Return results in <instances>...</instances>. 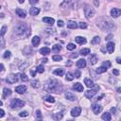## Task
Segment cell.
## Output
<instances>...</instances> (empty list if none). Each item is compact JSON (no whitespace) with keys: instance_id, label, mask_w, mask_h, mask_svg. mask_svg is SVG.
I'll return each instance as SVG.
<instances>
[{"instance_id":"cell-16","label":"cell","mask_w":121,"mask_h":121,"mask_svg":"<svg viewBox=\"0 0 121 121\" xmlns=\"http://www.w3.org/2000/svg\"><path fill=\"white\" fill-rule=\"evenodd\" d=\"M29 13H30V15H32V16L38 15V14L40 13V9H39V8H36V7H32V8H30V10H29Z\"/></svg>"},{"instance_id":"cell-54","label":"cell","mask_w":121,"mask_h":121,"mask_svg":"<svg viewBox=\"0 0 121 121\" xmlns=\"http://www.w3.org/2000/svg\"><path fill=\"white\" fill-rule=\"evenodd\" d=\"M116 62L119 63V64H121V58L120 57H117L116 58Z\"/></svg>"},{"instance_id":"cell-31","label":"cell","mask_w":121,"mask_h":121,"mask_svg":"<svg viewBox=\"0 0 121 121\" xmlns=\"http://www.w3.org/2000/svg\"><path fill=\"white\" fill-rule=\"evenodd\" d=\"M89 53H90V49H89V48H83V49H81V50L80 51V54L82 55V56H86V55H88Z\"/></svg>"},{"instance_id":"cell-5","label":"cell","mask_w":121,"mask_h":121,"mask_svg":"<svg viewBox=\"0 0 121 121\" xmlns=\"http://www.w3.org/2000/svg\"><path fill=\"white\" fill-rule=\"evenodd\" d=\"M99 86H95V88H93V89H89V90H87V91H85V96L87 99H91L93 96L98 93V91H99Z\"/></svg>"},{"instance_id":"cell-55","label":"cell","mask_w":121,"mask_h":121,"mask_svg":"<svg viewBox=\"0 0 121 121\" xmlns=\"http://www.w3.org/2000/svg\"><path fill=\"white\" fill-rule=\"evenodd\" d=\"M47 61H48V60H47L46 58H43V59L41 60V62H44H44L46 63V62H47Z\"/></svg>"},{"instance_id":"cell-32","label":"cell","mask_w":121,"mask_h":121,"mask_svg":"<svg viewBox=\"0 0 121 121\" xmlns=\"http://www.w3.org/2000/svg\"><path fill=\"white\" fill-rule=\"evenodd\" d=\"M61 49H62V45H60V44H55L52 47V50L54 52H59V51H61Z\"/></svg>"},{"instance_id":"cell-27","label":"cell","mask_w":121,"mask_h":121,"mask_svg":"<svg viewBox=\"0 0 121 121\" xmlns=\"http://www.w3.org/2000/svg\"><path fill=\"white\" fill-rule=\"evenodd\" d=\"M40 38L38 37V36H34L33 38H32V41H31V43H32V44L34 45V46H37L39 44H40Z\"/></svg>"},{"instance_id":"cell-48","label":"cell","mask_w":121,"mask_h":121,"mask_svg":"<svg viewBox=\"0 0 121 121\" xmlns=\"http://www.w3.org/2000/svg\"><path fill=\"white\" fill-rule=\"evenodd\" d=\"M36 115H37V117H38L39 119H42V115H41V111H40V110H37Z\"/></svg>"},{"instance_id":"cell-26","label":"cell","mask_w":121,"mask_h":121,"mask_svg":"<svg viewBox=\"0 0 121 121\" xmlns=\"http://www.w3.org/2000/svg\"><path fill=\"white\" fill-rule=\"evenodd\" d=\"M11 95V89H8V88H4L2 98L5 99V98H7V96H9V95Z\"/></svg>"},{"instance_id":"cell-42","label":"cell","mask_w":121,"mask_h":121,"mask_svg":"<svg viewBox=\"0 0 121 121\" xmlns=\"http://www.w3.org/2000/svg\"><path fill=\"white\" fill-rule=\"evenodd\" d=\"M80 28L82 29H86V28H87V24L84 23V22H81V23H80Z\"/></svg>"},{"instance_id":"cell-6","label":"cell","mask_w":121,"mask_h":121,"mask_svg":"<svg viewBox=\"0 0 121 121\" xmlns=\"http://www.w3.org/2000/svg\"><path fill=\"white\" fill-rule=\"evenodd\" d=\"M67 4V8H71V9H77L78 8V0H64V2L62 5H65Z\"/></svg>"},{"instance_id":"cell-15","label":"cell","mask_w":121,"mask_h":121,"mask_svg":"<svg viewBox=\"0 0 121 121\" xmlns=\"http://www.w3.org/2000/svg\"><path fill=\"white\" fill-rule=\"evenodd\" d=\"M107 51H108L110 54H112V53L114 51V43L109 42V43L107 44Z\"/></svg>"},{"instance_id":"cell-18","label":"cell","mask_w":121,"mask_h":121,"mask_svg":"<svg viewBox=\"0 0 121 121\" xmlns=\"http://www.w3.org/2000/svg\"><path fill=\"white\" fill-rule=\"evenodd\" d=\"M73 89L76 90V91H78V92H82V91H83V86H82L81 83L77 82V83H75V84L73 85Z\"/></svg>"},{"instance_id":"cell-51","label":"cell","mask_w":121,"mask_h":121,"mask_svg":"<svg viewBox=\"0 0 121 121\" xmlns=\"http://www.w3.org/2000/svg\"><path fill=\"white\" fill-rule=\"evenodd\" d=\"M75 77L76 78H80L81 77V72L80 71H76L75 72Z\"/></svg>"},{"instance_id":"cell-52","label":"cell","mask_w":121,"mask_h":121,"mask_svg":"<svg viewBox=\"0 0 121 121\" xmlns=\"http://www.w3.org/2000/svg\"><path fill=\"white\" fill-rule=\"evenodd\" d=\"M94 4H95V7H99V0H94Z\"/></svg>"},{"instance_id":"cell-28","label":"cell","mask_w":121,"mask_h":121,"mask_svg":"<svg viewBox=\"0 0 121 121\" xmlns=\"http://www.w3.org/2000/svg\"><path fill=\"white\" fill-rule=\"evenodd\" d=\"M101 118H102L103 120H106V121H110V120L112 119V117H111V114H109V113H105V114H102Z\"/></svg>"},{"instance_id":"cell-29","label":"cell","mask_w":121,"mask_h":121,"mask_svg":"<svg viewBox=\"0 0 121 121\" xmlns=\"http://www.w3.org/2000/svg\"><path fill=\"white\" fill-rule=\"evenodd\" d=\"M44 99L45 101H48V102H51V103L55 102V99L53 98V96H51V95H46V96H44Z\"/></svg>"},{"instance_id":"cell-4","label":"cell","mask_w":121,"mask_h":121,"mask_svg":"<svg viewBox=\"0 0 121 121\" xmlns=\"http://www.w3.org/2000/svg\"><path fill=\"white\" fill-rule=\"evenodd\" d=\"M23 106H25V101L18 99H14L11 102V107L12 109H19V108H22Z\"/></svg>"},{"instance_id":"cell-23","label":"cell","mask_w":121,"mask_h":121,"mask_svg":"<svg viewBox=\"0 0 121 121\" xmlns=\"http://www.w3.org/2000/svg\"><path fill=\"white\" fill-rule=\"evenodd\" d=\"M42 55H44V56H45V55H48L50 53V49L48 47H42L41 49H40V51H39Z\"/></svg>"},{"instance_id":"cell-2","label":"cell","mask_w":121,"mask_h":121,"mask_svg":"<svg viewBox=\"0 0 121 121\" xmlns=\"http://www.w3.org/2000/svg\"><path fill=\"white\" fill-rule=\"evenodd\" d=\"M62 88L61 83L57 81V80H49L47 81L46 83L44 84V90L47 92H56V93H60L62 91H60V89Z\"/></svg>"},{"instance_id":"cell-1","label":"cell","mask_w":121,"mask_h":121,"mask_svg":"<svg viewBox=\"0 0 121 121\" xmlns=\"http://www.w3.org/2000/svg\"><path fill=\"white\" fill-rule=\"evenodd\" d=\"M96 22H98L96 23L98 27L102 30L106 31V30H111L114 29V24L107 17H99Z\"/></svg>"},{"instance_id":"cell-9","label":"cell","mask_w":121,"mask_h":121,"mask_svg":"<svg viewBox=\"0 0 121 121\" xmlns=\"http://www.w3.org/2000/svg\"><path fill=\"white\" fill-rule=\"evenodd\" d=\"M92 110H93L94 114H99V113L102 111V106H101V105H99V104L94 103V104L92 105Z\"/></svg>"},{"instance_id":"cell-12","label":"cell","mask_w":121,"mask_h":121,"mask_svg":"<svg viewBox=\"0 0 121 121\" xmlns=\"http://www.w3.org/2000/svg\"><path fill=\"white\" fill-rule=\"evenodd\" d=\"M27 91V86L26 85H19L17 87H15V92L22 95V94H25Z\"/></svg>"},{"instance_id":"cell-46","label":"cell","mask_w":121,"mask_h":121,"mask_svg":"<svg viewBox=\"0 0 121 121\" xmlns=\"http://www.w3.org/2000/svg\"><path fill=\"white\" fill-rule=\"evenodd\" d=\"M3 57H4L5 59H9V58L11 57V52H10V51H6V52L4 53V55H3Z\"/></svg>"},{"instance_id":"cell-40","label":"cell","mask_w":121,"mask_h":121,"mask_svg":"<svg viewBox=\"0 0 121 121\" xmlns=\"http://www.w3.org/2000/svg\"><path fill=\"white\" fill-rule=\"evenodd\" d=\"M28 66H29V63H28V62L22 63V64H20V65H19V69H20V70H25V69H26V67H28Z\"/></svg>"},{"instance_id":"cell-57","label":"cell","mask_w":121,"mask_h":121,"mask_svg":"<svg viewBox=\"0 0 121 121\" xmlns=\"http://www.w3.org/2000/svg\"><path fill=\"white\" fill-rule=\"evenodd\" d=\"M18 2H19L20 4H23L24 2H25V0H18Z\"/></svg>"},{"instance_id":"cell-33","label":"cell","mask_w":121,"mask_h":121,"mask_svg":"<svg viewBox=\"0 0 121 121\" xmlns=\"http://www.w3.org/2000/svg\"><path fill=\"white\" fill-rule=\"evenodd\" d=\"M74 78H75V76H73V74L70 73V72H68V73L66 74V81H73Z\"/></svg>"},{"instance_id":"cell-20","label":"cell","mask_w":121,"mask_h":121,"mask_svg":"<svg viewBox=\"0 0 121 121\" xmlns=\"http://www.w3.org/2000/svg\"><path fill=\"white\" fill-rule=\"evenodd\" d=\"M77 66L79 68H84L86 66V61L84 59H81L77 62Z\"/></svg>"},{"instance_id":"cell-13","label":"cell","mask_w":121,"mask_h":121,"mask_svg":"<svg viewBox=\"0 0 121 121\" xmlns=\"http://www.w3.org/2000/svg\"><path fill=\"white\" fill-rule=\"evenodd\" d=\"M67 28L71 29H76L78 28V24L75 21H68L67 23Z\"/></svg>"},{"instance_id":"cell-17","label":"cell","mask_w":121,"mask_h":121,"mask_svg":"<svg viewBox=\"0 0 121 121\" xmlns=\"http://www.w3.org/2000/svg\"><path fill=\"white\" fill-rule=\"evenodd\" d=\"M75 41L79 44H86V39L84 37H81V36H77L75 38Z\"/></svg>"},{"instance_id":"cell-21","label":"cell","mask_w":121,"mask_h":121,"mask_svg":"<svg viewBox=\"0 0 121 121\" xmlns=\"http://www.w3.org/2000/svg\"><path fill=\"white\" fill-rule=\"evenodd\" d=\"M84 83H85V85H86L87 87H89V88H92V87H94V86H95L94 81H93L92 80L88 79V78L84 79Z\"/></svg>"},{"instance_id":"cell-44","label":"cell","mask_w":121,"mask_h":121,"mask_svg":"<svg viewBox=\"0 0 121 121\" xmlns=\"http://www.w3.org/2000/svg\"><path fill=\"white\" fill-rule=\"evenodd\" d=\"M19 115H20L21 117H26V116L29 115V113H28V112H21V113L19 114Z\"/></svg>"},{"instance_id":"cell-58","label":"cell","mask_w":121,"mask_h":121,"mask_svg":"<svg viewBox=\"0 0 121 121\" xmlns=\"http://www.w3.org/2000/svg\"><path fill=\"white\" fill-rule=\"evenodd\" d=\"M4 71V65H3V63H1V72H3Z\"/></svg>"},{"instance_id":"cell-39","label":"cell","mask_w":121,"mask_h":121,"mask_svg":"<svg viewBox=\"0 0 121 121\" xmlns=\"http://www.w3.org/2000/svg\"><path fill=\"white\" fill-rule=\"evenodd\" d=\"M62 116H63V114H62V113H58V114H56L53 116V118H54L55 120H60V119L62 118Z\"/></svg>"},{"instance_id":"cell-56","label":"cell","mask_w":121,"mask_h":121,"mask_svg":"<svg viewBox=\"0 0 121 121\" xmlns=\"http://www.w3.org/2000/svg\"><path fill=\"white\" fill-rule=\"evenodd\" d=\"M112 37H113V35H112V34H110L109 36H107V37H106V40H108V41H109V40H111V39H112Z\"/></svg>"},{"instance_id":"cell-7","label":"cell","mask_w":121,"mask_h":121,"mask_svg":"<svg viewBox=\"0 0 121 121\" xmlns=\"http://www.w3.org/2000/svg\"><path fill=\"white\" fill-rule=\"evenodd\" d=\"M84 13H85L86 17H87L88 19H90V18H92V17L94 16V14H95V11H94V9H93V8H91V6H89V5H85V8H84Z\"/></svg>"},{"instance_id":"cell-25","label":"cell","mask_w":121,"mask_h":121,"mask_svg":"<svg viewBox=\"0 0 121 121\" xmlns=\"http://www.w3.org/2000/svg\"><path fill=\"white\" fill-rule=\"evenodd\" d=\"M53 74L54 75H56V76H62L63 74H64V70L62 68H58V69H55L54 71H53Z\"/></svg>"},{"instance_id":"cell-24","label":"cell","mask_w":121,"mask_h":121,"mask_svg":"<svg viewBox=\"0 0 121 121\" xmlns=\"http://www.w3.org/2000/svg\"><path fill=\"white\" fill-rule=\"evenodd\" d=\"M89 61H90V63H91L92 65H94V64H95L96 62H98V57H96V55L93 54L92 56H90Z\"/></svg>"},{"instance_id":"cell-61","label":"cell","mask_w":121,"mask_h":121,"mask_svg":"<svg viewBox=\"0 0 121 121\" xmlns=\"http://www.w3.org/2000/svg\"><path fill=\"white\" fill-rule=\"evenodd\" d=\"M77 56H78V54H73L72 55V58H77Z\"/></svg>"},{"instance_id":"cell-50","label":"cell","mask_w":121,"mask_h":121,"mask_svg":"<svg viewBox=\"0 0 121 121\" xmlns=\"http://www.w3.org/2000/svg\"><path fill=\"white\" fill-rule=\"evenodd\" d=\"M113 74L115 75V76H118V75H119V71L116 70V69H114V70H113Z\"/></svg>"},{"instance_id":"cell-45","label":"cell","mask_w":121,"mask_h":121,"mask_svg":"<svg viewBox=\"0 0 121 121\" xmlns=\"http://www.w3.org/2000/svg\"><path fill=\"white\" fill-rule=\"evenodd\" d=\"M6 29H7V27H6V26H3L2 29H1V37L4 36V34H5V32H6Z\"/></svg>"},{"instance_id":"cell-11","label":"cell","mask_w":121,"mask_h":121,"mask_svg":"<svg viewBox=\"0 0 121 121\" xmlns=\"http://www.w3.org/2000/svg\"><path fill=\"white\" fill-rule=\"evenodd\" d=\"M81 107H75L71 110V115L72 116H74V117H77L81 114Z\"/></svg>"},{"instance_id":"cell-8","label":"cell","mask_w":121,"mask_h":121,"mask_svg":"<svg viewBox=\"0 0 121 121\" xmlns=\"http://www.w3.org/2000/svg\"><path fill=\"white\" fill-rule=\"evenodd\" d=\"M7 81H8L9 83H11V84L17 82V81H18V76H17V75H15V74H11V75H9V76H8V78H7Z\"/></svg>"},{"instance_id":"cell-30","label":"cell","mask_w":121,"mask_h":121,"mask_svg":"<svg viewBox=\"0 0 121 121\" xmlns=\"http://www.w3.org/2000/svg\"><path fill=\"white\" fill-rule=\"evenodd\" d=\"M107 67H105V66H100L99 68H98L96 69V73H99V74H101V73H104V72H106L107 71Z\"/></svg>"},{"instance_id":"cell-19","label":"cell","mask_w":121,"mask_h":121,"mask_svg":"<svg viewBox=\"0 0 121 121\" xmlns=\"http://www.w3.org/2000/svg\"><path fill=\"white\" fill-rule=\"evenodd\" d=\"M15 12H16V14H17L19 17H21V18H25V17H26V11H23L22 9H16Z\"/></svg>"},{"instance_id":"cell-10","label":"cell","mask_w":121,"mask_h":121,"mask_svg":"<svg viewBox=\"0 0 121 121\" xmlns=\"http://www.w3.org/2000/svg\"><path fill=\"white\" fill-rule=\"evenodd\" d=\"M121 15V10L117 8H114L111 10V16L114 18H117L118 16Z\"/></svg>"},{"instance_id":"cell-41","label":"cell","mask_w":121,"mask_h":121,"mask_svg":"<svg viewBox=\"0 0 121 121\" xmlns=\"http://www.w3.org/2000/svg\"><path fill=\"white\" fill-rule=\"evenodd\" d=\"M20 77H21V80H22L23 81H29L28 76H27L26 74H24V73H23V74H21V75H20Z\"/></svg>"},{"instance_id":"cell-59","label":"cell","mask_w":121,"mask_h":121,"mask_svg":"<svg viewBox=\"0 0 121 121\" xmlns=\"http://www.w3.org/2000/svg\"><path fill=\"white\" fill-rule=\"evenodd\" d=\"M111 112L114 114V113H115V109H114V108H112V109H111Z\"/></svg>"},{"instance_id":"cell-43","label":"cell","mask_w":121,"mask_h":121,"mask_svg":"<svg viewBox=\"0 0 121 121\" xmlns=\"http://www.w3.org/2000/svg\"><path fill=\"white\" fill-rule=\"evenodd\" d=\"M102 65L105 66V67H107V68H110V67H111V62H110L109 61H106V62H104L102 63Z\"/></svg>"},{"instance_id":"cell-22","label":"cell","mask_w":121,"mask_h":121,"mask_svg":"<svg viewBox=\"0 0 121 121\" xmlns=\"http://www.w3.org/2000/svg\"><path fill=\"white\" fill-rule=\"evenodd\" d=\"M43 21L46 24H48V25H53V24L55 23V20L51 17H44L43 18Z\"/></svg>"},{"instance_id":"cell-37","label":"cell","mask_w":121,"mask_h":121,"mask_svg":"<svg viewBox=\"0 0 121 121\" xmlns=\"http://www.w3.org/2000/svg\"><path fill=\"white\" fill-rule=\"evenodd\" d=\"M30 83H31V85H32L34 88H38V87L40 86V82H39V81H37V80L32 81Z\"/></svg>"},{"instance_id":"cell-14","label":"cell","mask_w":121,"mask_h":121,"mask_svg":"<svg viewBox=\"0 0 121 121\" xmlns=\"http://www.w3.org/2000/svg\"><path fill=\"white\" fill-rule=\"evenodd\" d=\"M65 98H66V99H68L70 101H75L76 100V96L70 92H65Z\"/></svg>"},{"instance_id":"cell-36","label":"cell","mask_w":121,"mask_h":121,"mask_svg":"<svg viewBox=\"0 0 121 121\" xmlns=\"http://www.w3.org/2000/svg\"><path fill=\"white\" fill-rule=\"evenodd\" d=\"M44 71V65L41 64V65H38L36 67V72H38V73H43V72Z\"/></svg>"},{"instance_id":"cell-47","label":"cell","mask_w":121,"mask_h":121,"mask_svg":"<svg viewBox=\"0 0 121 121\" xmlns=\"http://www.w3.org/2000/svg\"><path fill=\"white\" fill-rule=\"evenodd\" d=\"M57 23H58V27H60V28H62V27L64 26V23H63V21H62V20H59Z\"/></svg>"},{"instance_id":"cell-49","label":"cell","mask_w":121,"mask_h":121,"mask_svg":"<svg viewBox=\"0 0 121 121\" xmlns=\"http://www.w3.org/2000/svg\"><path fill=\"white\" fill-rule=\"evenodd\" d=\"M38 2H39V0H29V3L32 4V5H35V4H37Z\"/></svg>"},{"instance_id":"cell-53","label":"cell","mask_w":121,"mask_h":121,"mask_svg":"<svg viewBox=\"0 0 121 121\" xmlns=\"http://www.w3.org/2000/svg\"><path fill=\"white\" fill-rule=\"evenodd\" d=\"M4 114H5V112H4V110H0V117H3L4 116Z\"/></svg>"},{"instance_id":"cell-34","label":"cell","mask_w":121,"mask_h":121,"mask_svg":"<svg viewBox=\"0 0 121 121\" xmlns=\"http://www.w3.org/2000/svg\"><path fill=\"white\" fill-rule=\"evenodd\" d=\"M100 42V38L99 37V36H95V37H94V39L91 41V44H99Z\"/></svg>"},{"instance_id":"cell-60","label":"cell","mask_w":121,"mask_h":121,"mask_svg":"<svg viewBox=\"0 0 121 121\" xmlns=\"http://www.w3.org/2000/svg\"><path fill=\"white\" fill-rule=\"evenodd\" d=\"M116 91H117V93H121V88H117Z\"/></svg>"},{"instance_id":"cell-3","label":"cell","mask_w":121,"mask_h":121,"mask_svg":"<svg viewBox=\"0 0 121 121\" xmlns=\"http://www.w3.org/2000/svg\"><path fill=\"white\" fill-rule=\"evenodd\" d=\"M14 33L17 36H24V35L29 36V29H28V27L25 23H19L14 29Z\"/></svg>"},{"instance_id":"cell-38","label":"cell","mask_w":121,"mask_h":121,"mask_svg":"<svg viewBox=\"0 0 121 121\" xmlns=\"http://www.w3.org/2000/svg\"><path fill=\"white\" fill-rule=\"evenodd\" d=\"M52 60L55 61V62H60V61L62 60V57L60 56V55H54V56H52Z\"/></svg>"},{"instance_id":"cell-35","label":"cell","mask_w":121,"mask_h":121,"mask_svg":"<svg viewBox=\"0 0 121 121\" xmlns=\"http://www.w3.org/2000/svg\"><path fill=\"white\" fill-rule=\"evenodd\" d=\"M66 48H67V50H74L75 48H76V44L70 43V44H68V45L66 46Z\"/></svg>"}]
</instances>
